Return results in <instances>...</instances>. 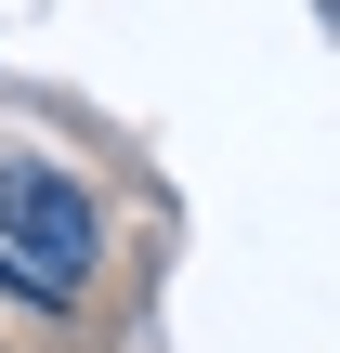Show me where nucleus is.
Wrapping results in <instances>:
<instances>
[{
    "label": "nucleus",
    "instance_id": "f257e3e1",
    "mask_svg": "<svg viewBox=\"0 0 340 353\" xmlns=\"http://www.w3.org/2000/svg\"><path fill=\"white\" fill-rule=\"evenodd\" d=\"M0 249H13L39 288H79V275H92V196H79L66 170L13 157V170H0Z\"/></svg>",
    "mask_w": 340,
    "mask_h": 353
}]
</instances>
